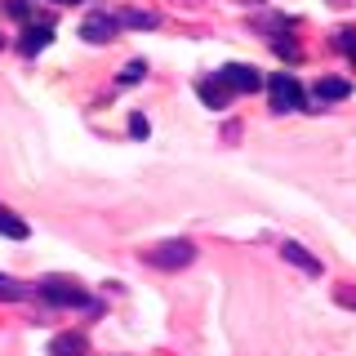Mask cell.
Masks as SVG:
<instances>
[{
	"label": "cell",
	"instance_id": "2",
	"mask_svg": "<svg viewBox=\"0 0 356 356\" xmlns=\"http://www.w3.org/2000/svg\"><path fill=\"white\" fill-rule=\"evenodd\" d=\"M267 89H272V107L276 111H298L303 107V85H298L289 72H276L272 81H267Z\"/></svg>",
	"mask_w": 356,
	"mask_h": 356
},
{
	"label": "cell",
	"instance_id": "1",
	"mask_svg": "<svg viewBox=\"0 0 356 356\" xmlns=\"http://www.w3.org/2000/svg\"><path fill=\"white\" fill-rule=\"evenodd\" d=\"M40 298L54 303V307H81V303H89L85 289L76 281H67V276H49V281H40Z\"/></svg>",
	"mask_w": 356,
	"mask_h": 356
},
{
	"label": "cell",
	"instance_id": "15",
	"mask_svg": "<svg viewBox=\"0 0 356 356\" xmlns=\"http://www.w3.org/2000/svg\"><path fill=\"white\" fill-rule=\"evenodd\" d=\"M5 9H9V14H14V18H31V9L22 5V0H5Z\"/></svg>",
	"mask_w": 356,
	"mask_h": 356
},
{
	"label": "cell",
	"instance_id": "11",
	"mask_svg": "<svg viewBox=\"0 0 356 356\" xmlns=\"http://www.w3.org/2000/svg\"><path fill=\"white\" fill-rule=\"evenodd\" d=\"M196 89H200V98H205V107H222V103H227V98H232V89L222 85L218 76H214V81H200Z\"/></svg>",
	"mask_w": 356,
	"mask_h": 356
},
{
	"label": "cell",
	"instance_id": "12",
	"mask_svg": "<svg viewBox=\"0 0 356 356\" xmlns=\"http://www.w3.org/2000/svg\"><path fill=\"white\" fill-rule=\"evenodd\" d=\"M116 22H125V27H156V14H147V9H129V14H120Z\"/></svg>",
	"mask_w": 356,
	"mask_h": 356
},
{
	"label": "cell",
	"instance_id": "7",
	"mask_svg": "<svg viewBox=\"0 0 356 356\" xmlns=\"http://www.w3.org/2000/svg\"><path fill=\"white\" fill-rule=\"evenodd\" d=\"M281 254H285V263H294V267H303V272L321 276V259H312V254H307L298 241H285V245H281Z\"/></svg>",
	"mask_w": 356,
	"mask_h": 356
},
{
	"label": "cell",
	"instance_id": "8",
	"mask_svg": "<svg viewBox=\"0 0 356 356\" xmlns=\"http://www.w3.org/2000/svg\"><path fill=\"white\" fill-rule=\"evenodd\" d=\"M49 40H54V27H49V22H36V27L22 31V54H40Z\"/></svg>",
	"mask_w": 356,
	"mask_h": 356
},
{
	"label": "cell",
	"instance_id": "17",
	"mask_svg": "<svg viewBox=\"0 0 356 356\" xmlns=\"http://www.w3.org/2000/svg\"><path fill=\"white\" fill-rule=\"evenodd\" d=\"M54 5H81V0H54Z\"/></svg>",
	"mask_w": 356,
	"mask_h": 356
},
{
	"label": "cell",
	"instance_id": "16",
	"mask_svg": "<svg viewBox=\"0 0 356 356\" xmlns=\"http://www.w3.org/2000/svg\"><path fill=\"white\" fill-rule=\"evenodd\" d=\"M129 129L138 134V138H147V120H143V116H134V120H129Z\"/></svg>",
	"mask_w": 356,
	"mask_h": 356
},
{
	"label": "cell",
	"instance_id": "18",
	"mask_svg": "<svg viewBox=\"0 0 356 356\" xmlns=\"http://www.w3.org/2000/svg\"><path fill=\"white\" fill-rule=\"evenodd\" d=\"M0 49H5V36H0Z\"/></svg>",
	"mask_w": 356,
	"mask_h": 356
},
{
	"label": "cell",
	"instance_id": "3",
	"mask_svg": "<svg viewBox=\"0 0 356 356\" xmlns=\"http://www.w3.org/2000/svg\"><path fill=\"white\" fill-rule=\"evenodd\" d=\"M218 81L232 89V94H254V89L263 85V76H259V67H250V63H227L218 72Z\"/></svg>",
	"mask_w": 356,
	"mask_h": 356
},
{
	"label": "cell",
	"instance_id": "14",
	"mask_svg": "<svg viewBox=\"0 0 356 356\" xmlns=\"http://www.w3.org/2000/svg\"><path fill=\"white\" fill-rule=\"evenodd\" d=\"M147 76V63H129L125 72H120V85H134V81H143Z\"/></svg>",
	"mask_w": 356,
	"mask_h": 356
},
{
	"label": "cell",
	"instance_id": "10",
	"mask_svg": "<svg viewBox=\"0 0 356 356\" xmlns=\"http://www.w3.org/2000/svg\"><path fill=\"white\" fill-rule=\"evenodd\" d=\"M27 232H31V227L14 214V209L0 205V236H9V241H27Z\"/></svg>",
	"mask_w": 356,
	"mask_h": 356
},
{
	"label": "cell",
	"instance_id": "9",
	"mask_svg": "<svg viewBox=\"0 0 356 356\" xmlns=\"http://www.w3.org/2000/svg\"><path fill=\"white\" fill-rule=\"evenodd\" d=\"M85 334H58V339L49 343V356H85Z\"/></svg>",
	"mask_w": 356,
	"mask_h": 356
},
{
	"label": "cell",
	"instance_id": "4",
	"mask_svg": "<svg viewBox=\"0 0 356 356\" xmlns=\"http://www.w3.org/2000/svg\"><path fill=\"white\" fill-rule=\"evenodd\" d=\"M147 259L156 267H165V272H174V267H187V263H192L196 250H192V241H165V245H156Z\"/></svg>",
	"mask_w": 356,
	"mask_h": 356
},
{
	"label": "cell",
	"instance_id": "13",
	"mask_svg": "<svg viewBox=\"0 0 356 356\" xmlns=\"http://www.w3.org/2000/svg\"><path fill=\"white\" fill-rule=\"evenodd\" d=\"M14 298H22V285L14 281V276L0 272V303H14Z\"/></svg>",
	"mask_w": 356,
	"mask_h": 356
},
{
	"label": "cell",
	"instance_id": "19",
	"mask_svg": "<svg viewBox=\"0 0 356 356\" xmlns=\"http://www.w3.org/2000/svg\"><path fill=\"white\" fill-rule=\"evenodd\" d=\"M348 303H356V298H348Z\"/></svg>",
	"mask_w": 356,
	"mask_h": 356
},
{
	"label": "cell",
	"instance_id": "5",
	"mask_svg": "<svg viewBox=\"0 0 356 356\" xmlns=\"http://www.w3.org/2000/svg\"><path fill=\"white\" fill-rule=\"evenodd\" d=\"M116 31H120V22L111 18V14H89V18L81 22V36H85L89 44H107Z\"/></svg>",
	"mask_w": 356,
	"mask_h": 356
},
{
	"label": "cell",
	"instance_id": "6",
	"mask_svg": "<svg viewBox=\"0 0 356 356\" xmlns=\"http://www.w3.org/2000/svg\"><path fill=\"white\" fill-rule=\"evenodd\" d=\"M348 94H352V85L339 81V76H321V81L312 85V98H316V103H339V98H348Z\"/></svg>",
	"mask_w": 356,
	"mask_h": 356
}]
</instances>
